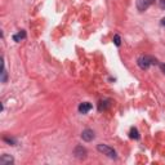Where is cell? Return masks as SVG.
Returning <instances> with one entry per match:
<instances>
[{
    "label": "cell",
    "mask_w": 165,
    "mask_h": 165,
    "mask_svg": "<svg viewBox=\"0 0 165 165\" xmlns=\"http://www.w3.org/2000/svg\"><path fill=\"white\" fill-rule=\"evenodd\" d=\"M92 110V105L89 102H84V103H80L79 105V112L80 114H87Z\"/></svg>",
    "instance_id": "6"
},
{
    "label": "cell",
    "mask_w": 165,
    "mask_h": 165,
    "mask_svg": "<svg viewBox=\"0 0 165 165\" xmlns=\"http://www.w3.org/2000/svg\"><path fill=\"white\" fill-rule=\"evenodd\" d=\"M97 150H98L101 154L106 155V156H108V157L116 159V152H115V150L111 148V147H108V146H106V144H98V146H97Z\"/></svg>",
    "instance_id": "2"
},
{
    "label": "cell",
    "mask_w": 165,
    "mask_h": 165,
    "mask_svg": "<svg viewBox=\"0 0 165 165\" xmlns=\"http://www.w3.org/2000/svg\"><path fill=\"white\" fill-rule=\"evenodd\" d=\"M130 138L139 139V133H138V130L136 129V128H132V129H130Z\"/></svg>",
    "instance_id": "9"
},
{
    "label": "cell",
    "mask_w": 165,
    "mask_h": 165,
    "mask_svg": "<svg viewBox=\"0 0 165 165\" xmlns=\"http://www.w3.org/2000/svg\"><path fill=\"white\" fill-rule=\"evenodd\" d=\"M160 23H161V26H164V27H165V17H164L163 20L160 21Z\"/></svg>",
    "instance_id": "14"
},
{
    "label": "cell",
    "mask_w": 165,
    "mask_h": 165,
    "mask_svg": "<svg viewBox=\"0 0 165 165\" xmlns=\"http://www.w3.org/2000/svg\"><path fill=\"white\" fill-rule=\"evenodd\" d=\"M74 155H75V157L83 160V159L87 157V150H85L83 146H77V147L74 150Z\"/></svg>",
    "instance_id": "4"
},
{
    "label": "cell",
    "mask_w": 165,
    "mask_h": 165,
    "mask_svg": "<svg viewBox=\"0 0 165 165\" xmlns=\"http://www.w3.org/2000/svg\"><path fill=\"white\" fill-rule=\"evenodd\" d=\"M156 63H157L156 58L151 57V56H142L138 58V66L142 70H147L151 65H156Z\"/></svg>",
    "instance_id": "1"
},
{
    "label": "cell",
    "mask_w": 165,
    "mask_h": 165,
    "mask_svg": "<svg viewBox=\"0 0 165 165\" xmlns=\"http://www.w3.org/2000/svg\"><path fill=\"white\" fill-rule=\"evenodd\" d=\"M154 3L155 0H137V9L139 12H143L146 9H148Z\"/></svg>",
    "instance_id": "3"
},
{
    "label": "cell",
    "mask_w": 165,
    "mask_h": 165,
    "mask_svg": "<svg viewBox=\"0 0 165 165\" xmlns=\"http://www.w3.org/2000/svg\"><path fill=\"white\" fill-rule=\"evenodd\" d=\"M2 74H3L2 81H3V83H5V81H7V72H5V70H4V66H3V72H2Z\"/></svg>",
    "instance_id": "11"
},
{
    "label": "cell",
    "mask_w": 165,
    "mask_h": 165,
    "mask_svg": "<svg viewBox=\"0 0 165 165\" xmlns=\"http://www.w3.org/2000/svg\"><path fill=\"white\" fill-rule=\"evenodd\" d=\"M25 38H26V32L25 31H20L18 34L13 35V40L14 41H21V40H23Z\"/></svg>",
    "instance_id": "8"
},
{
    "label": "cell",
    "mask_w": 165,
    "mask_h": 165,
    "mask_svg": "<svg viewBox=\"0 0 165 165\" xmlns=\"http://www.w3.org/2000/svg\"><path fill=\"white\" fill-rule=\"evenodd\" d=\"M13 157H12L10 155H3L2 157H0V164L2 165H10L13 164Z\"/></svg>",
    "instance_id": "7"
},
{
    "label": "cell",
    "mask_w": 165,
    "mask_h": 165,
    "mask_svg": "<svg viewBox=\"0 0 165 165\" xmlns=\"http://www.w3.org/2000/svg\"><path fill=\"white\" fill-rule=\"evenodd\" d=\"M160 69L164 71V74H165V63H161V65H160Z\"/></svg>",
    "instance_id": "13"
},
{
    "label": "cell",
    "mask_w": 165,
    "mask_h": 165,
    "mask_svg": "<svg viewBox=\"0 0 165 165\" xmlns=\"http://www.w3.org/2000/svg\"><path fill=\"white\" fill-rule=\"evenodd\" d=\"M114 43H115V45L120 47L121 41H120V36H119V35H115V36H114Z\"/></svg>",
    "instance_id": "10"
},
{
    "label": "cell",
    "mask_w": 165,
    "mask_h": 165,
    "mask_svg": "<svg viewBox=\"0 0 165 165\" xmlns=\"http://www.w3.org/2000/svg\"><path fill=\"white\" fill-rule=\"evenodd\" d=\"M160 7L163 9H165V0H160Z\"/></svg>",
    "instance_id": "12"
},
{
    "label": "cell",
    "mask_w": 165,
    "mask_h": 165,
    "mask_svg": "<svg viewBox=\"0 0 165 165\" xmlns=\"http://www.w3.org/2000/svg\"><path fill=\"white\" fill-rule=\"evenodd\" d=\"M81 138L84 141H87V142H90L92 139L94 138V132L92 129H85L83 133H81Z\"/></svg>",
    "instance_id": "5"
}]
</instances>
